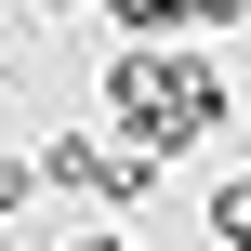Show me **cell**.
<instances>
[{
    "label": "cell",
    "mask_w": 251,
    "mask_h": 251,
    "mask_svg": "<svg viewBox=\"0 0 251 251\" xmlns=\"http://www.w3.org/2000/svg\"><path fill=\"white\" fill-rule=\"evenodd\" d=\"M106 119H119L146 159H172V146H199V132L225 119V79H212L199 53H119V66H106Z\"/></svg>",
    "instance_id": "obj_1"
},
{
    "label": "cell",
    "mask_w": 251,
    "mask_h": 251,
    "mask_svg": "<svg viewBox=\"0 0 251 251\" xmlns=\"http://www.w3.org/2000/svg\"><path fill=\"white\" fill-rule=\"evenodd\" d=\"M212 238H225V251H251V185H212Z\"/></svg>",
    "instance_id": "obj_2"
},
{
    "label": "cell",
    "mask_w": 251,
    "mask_h": 251,
    "mask_svg": "<svg viewBox=\"0 0 251 251\" xmlns=\"http://www.w3.org/2000/svg\"><path fill=\"white\" fill-rule=\"evenodd\" d=\"M26 199H40V159H0V225H13Z\"/></svg>",
    "instance_id": "obj_3"
},
{
    "label": "cell",
    "mask_w": 251,
    "mask_h": 251,
    "mask_svg": "<svg viewBox=\"0 0 251 251\" xmlns=\"http://www.w3.org/2000/svg\"><path fill=\"white\" fill-rule=\"evenodd\" d=\"M66 251H132V238H66Z\"/></svg>",
    "instance_id": "obj_4"
}]
</instances>
